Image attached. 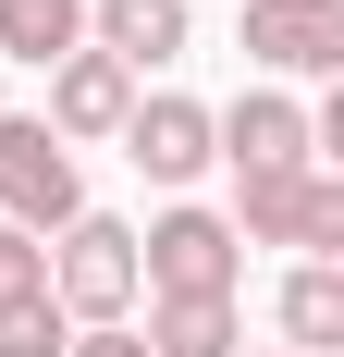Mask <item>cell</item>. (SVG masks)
Masks as SVG:
<instances>
[{
  "mask_svg": "<svg viewBox=\"0 0 344 357\" xmlns=\"http://www.w3.org/2000/svg\"><path fill=\"white\" fill-rule=\"evenodd\" d=\"M234 247H246V234L221 210H160L136 234V296H148V308H160V296H234Z\"/></svg>",
  "mask_w": 344,
  "mask_h": 357,
  "instance_id": "cell-3",
  "label": "cell"
},
{
  "mask_svg": "<svg viewBox=\"0 0 344 357\" xmlns=\"http://www.w3.org/2000/svg\"><path fill=\"white\" fill-rule=\"evenodd\" d=\"M271 357H283V345H271Z\"/></svg>",
  "mask_w": 344,
  "mask_h": 357,
  "instance_id": "cell-16",
  "label": "cell"
},
{
  "mask_svg": "<svg viewBox=\"0 0 344 357\" xmlns=\"http://www.w3.org/2000/svg\"><path fill=\"white\" fill-rule=\"evenodd\" d=\"M123 160H136L148 185H197L221 148H209V111L197 99H136L123 111Z\"/></svg>",
  "mask_w": 344,
  "mask_h": 357,
  "instance_id": "cell-7",
  "label": "cell"
},
{
  "mask_svg": "<svg viewBox=\"0 0 344 357\" xmlns=\"http://www.w3.org/2000/svg\"><path fill=\"white\" fill-rule=\"evenodd\" d=\"M246 234H258V247L332 259V247H344V185H332V173H258V185H246Z\"/></svg>",
  "mask_w": 344,
  "mask_h": 357,
  "instance_id": "cell-4",
  "label": "cell"
},
{
  "mask_svg": "<svg viewBox=\"0 0 344 357\" xmlns=\"http://www.w3.org/2000/svg\"><path fill=\"white\" fill-rule=\"evenodd\" d=\"M0 222L13 234H62V222H86V173H74V148L49 136V123H25V111H0Z\"/></svg>",
  "mask_w": 344,
  "mask_h": 357,
  "instance_id": "cell-1",
  "label": "cell"
},
{
  "mask_svg": "<svg viewBox=\"0 0 344 357\" xmlns=\"http://www.w3.org/2000/svg\"><path fill=\"white\" fill-rule=\"evenodd\" d=\"M62 345H74V321L49 296H37V308H0V357H62Z\"/></svg>",
  "mask_w": 344,
  "mask_h": 357,
  "instance_id": "cell-14",
  "label": "cell"
},
{
  "mask_svg": "<svg viewBox=\"0 0 344 357\" xmlns=\"http://www.w3.org/2000/svg\"><path fill=\"white\" fill-rule=\"evenodd\" d=\"M37 296H49V247L0 222V308H37Z\"/></svg>",
  "mask_w": 344,
  "mask_h": 357,
  "instance_id": "cell-13",
  "label": "cell"
},
{
  "mask_svg": "<svg viewBox=\"0 0 344 357\" xmlns=\"http://www.w3.org/2000/svg\"><path fill=\"white\" fill-rule=\"evenodd\" d=\"M209 148H221L246 185H258V173H308V148H320V136H308V111H295V99L246 86L234 111H209Z\"/></svg>",
  "mask_w": 344,
  "mask_h": 357,
  "instance_id": "cell-5",
  "label": "cell"
},
{
  "mask_svg": "<svg viewBox=\"0 0 344 357\" xmlns=\"http://www.w3.org/2000/svg\"><path fill=\"white\" fill-rule=\"evenodd\" d=\"M246 62L332 74V62H344V0H246Z\"/></svg>",
  "mask_w": 344,
  "mask_h": 357,
  "instance_id": "cell-6",
  "label": "cell"
},
{
  "mask_svg": "<svg viewBox=\"0 0 344 357\" xmlns=\"http://www.w3.org/2000/svg\"><path fill=\"white\" fill-rule=\"evenodd\" d=\"M320 345H344V271L295 259L283 271V357H320Z\"/></svg>",
  "mask_w": 344,
  "mask_h": 357,
  "instance_id": "cell-10",
  "label": "cell"
},
{
  "mask_svg": "<svg viewBox=\"0 0 344 357\" xmlns=\"http://www.w3.org/2000/svg\"><path fill=\"white\" fill-rule=\"evenodd\" d=\"M62 357H148V345H136V333H123V321H111V333H74Z\"/></svg>",
  "mask_w": 344,
  "mask_h": 357,
  "instance_id": "cell-15",
  "label": "cell"
},
{
  "mask_svg": "<svg viewBox=\"0 0 344 357\" xmlns=\"http://www.w3.org/2000/svg\"><path fill=\"white\" fill-rule=\"evenodd\" d=\"M136 345L148 357H234V296H160Z\"/></svg>",
  "mask_w": 344,
  "mask_h": 357,
  "instance_id": "cell-11",
  "label": "cell"
},
{
  "mask_svg": "<svg viewBox=\"0 0 344 357\" xmlns=\"http://www.w3.org/2000/svg\"><path fill=\"white\" fill-rule=\"evenodd\" d=\"M74 37H86V0H0V50H13V62H62Z\"/></svg>",
  "mask_w": 344,
  "mask_h": 357,
  "instance_id": "cell-12",
  "label": "cell"
},
{
  "mask_svg": "<svg viewBox=\"0 0 344 357\" xmlns=\"http://www.w3.org/2000/svg\"><path fill=\"white\" fill-rule=\"evenodd\" d=\"M49 308L62 321H86V333H111L123 308H136V234L123 222H62V247H49Z\"/></svg>",
  "mask_w": 344,
  "mask_h": 357,
  "instance_id": "cell-2",
  "label": "cell"
},
{
  "mask_svg": "<svg viewBox=\"0 0 344 357\" xmlns=\"http://www.w3.org/2000/svg\"><path fill=\"white\" fill-rule=\"evenodd\" d=\"M123 111H136V74L111 50H62L49 62V136H123Z\"/></svg>",
  "mask_w": 344,
  "mask_h": 357,
  "instance_id": "cell-8",
  "label": "cell"
},
{
  "mask_svg": "<svg viewBox=\"0 0 344 357\" xmlns=\"http://www.w3.org/2000/svg\"><path fill=\"white\" fill-rule=\"evenodd\" d=\"M86 25H99V50H111L123 74L185 62V0H86Z\"/></svg>",
  "mask_w": 344,
  "mask_h": 357,
  "instance_id": "cell-9",
  "label": "cell"
}]
</instances>
